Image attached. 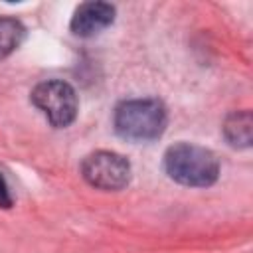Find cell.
Masks as SVG:
<instances>
[{"label": "cell", "instance_id": "cell-3", "mask_svg": "<svg viewBox=\"0 0 253 253\" xmlns=\"http://www.w3.org/2000/svg\"><path fill=\"white\" fill-rule=\"evenodd\" d=\"M32 103L57 128H63L75 121L77 95L75 89L65 81L51 79L36 85V89L32 91Z\"/></svg>", "mask_w": 253, "mask_h": 253}, {"label": "cell", "instance_id": "cell-8", "mask_svg": "<svg viewBox=\"0 0 253 253\" xmlns=\"http://www.w3.org/2000/svg\"><path fill=\"white\" fill-rule=\"evenodd\" d=\"M0 206L2 208L12 206V198H10V192H8V186H6V180L2 178V174H0Z\"/></svg>", "mask_w": 253, "mask_h": 253}, {"label": "cell", "instance_id": "cell-2", "mask_svg": "<svg viewBox=\"0 0 253 253\" xmlns=\"http://www.w3.org/2000/svg\"><path fill=\"white\" fill-rule=\"evenodd\" d=\"M115 128L126 140H154L166 128V109L156 99L125 101L115 111Z\"/></svg>", "mask_w": 253, "mask_h": 253}, {"label": "cell", "instance_id": "cell-5", "mask_svg": "<svg viewBox=\"0 0 253 253\" xmlns=\"http://www.w3.org/2000/svg\"><path fill=\"white\" fill-rule=\"evenodd\" d=\"M115 20V6L109 2H83L73 18L71 32L79 38H93L109 28Z\"/></svg>", "mask_w": 253, "mask_h": 253}, {"label": "cell", "instance_id": "cell-4", "mask_svg": "<svg viewBox=\"0 0 253 253\" xmlns=\"http://www.w3.org/2000/svg\"><path fill=\"white\" fill-rule=\"evenodd\" d=\"M81 174L91 186L99 190H121L130 180V164L117 152L99 150L83 160Z\"/></svg>", "mask_w": 253, "mask_h": 253}, {"label": "cell", "instance_id": "cell-7", "mask_svg": "<svg viewBox=\"0 0 253 253\" xmlns=\"http://www.w3.org/2000/svg\"><path fill=\"white\" fill-rule=\"evenodd\" d=\"M26 30L16 18H0V57L10 55L24 40Z\"/></svg>", "mask_w": 253, "mask_h": 253}, {"label": "cell", "instance_id": "cell-1", "mask_svg": "<svg viewBox=\"0 0 253 253\" xmlns=\"http://www.w3.org/2000/svg\"><path fill=\"white\" fill-rule=\"evenodd\" d=\"M164 170L178 184L206 188L217 180L219 162L215 154L204 146L190 144V142H178L166 150Z\"/></svg>", "mask_w": 253, "mask_h": 253}, {"label": "cell", "instance_id": "cell-6", "mask_svg": "<svg viewBox=\"0 0 253 253\" xmlns=\"http://www.w3.org/2000/svg\"><path fill=\"white\" fill-rule=\"evenodd\" d=\"M251 130H253V119L249 111H235L227 115L223 123V134L227 142L235 148L251 146Z\"/></svg>", "mask_w": 253, "mask_h": 253}]
</instances>
